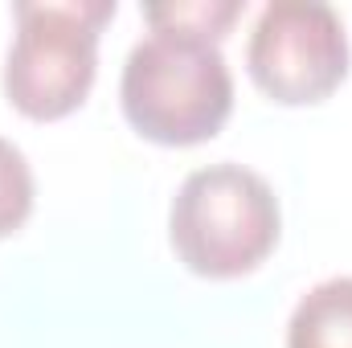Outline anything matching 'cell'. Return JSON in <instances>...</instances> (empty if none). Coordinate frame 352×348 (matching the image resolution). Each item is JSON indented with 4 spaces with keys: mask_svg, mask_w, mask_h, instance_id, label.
<instances>
[{
    "mask_svg": "<svg viewBox=\"0 0 352 348\" xmlns=\"http://www.w3.org/2000/svg\"><path fill=\"white\" fill-rule=\"evenodd\" d=\"M119 102L144 140L192 148L226 127L234 111V74L217 41L152 29V37L135 41L123 62Z\"/></svg>",
    "mask_w": 352,
    "mask_h": 348,
    "instance_id": "1",
    "label": "cell"
},
{
    "mask_svg": "<svg viewBox=\"0 0 352 348\" xmlns=\"http://www.w3.org/2000/svg\"><path fill=\"white\" fill-rule=\"evenodd\" d=\"M278 197L242 164H209L184 176L173 197L168 238L176 259L201 279H238L278 246Z\"/></svg>",
    "mask_w": 352,
    "mask_h": 348,
    "instance_id": "2",
    "label": "cell"
},
{
    "mask_svg": "<svg viewBox=\"0 0 352 348\" xmlns=\"http://www.w3.org/2000/svg\"><path fill=\"white\" fill-rule=\"evenodd\" d=\"M12 17L16 37L4 62V98L25 119H66L94 87L98 33L115 17V0H21Z\"/></svg>",
    "mask_w": 352,
    "mask_h": 348,
    "instance_id": "3",
    "label": "cell"
},
{
    "mask_svg": "<svg viewBox=\"0 0 352 348\" xmlns=\"http://www.w3.org/2000/svg\"><path fill=\"white\" fill-rule=\"evenodd\" d=\"M246 70L283 107L324 102L349 74V37L336 8L324 0L266 4L246 41Z\"/></svg>",
    "mask_w": 352,
    "mask_h": 348,
    "instance_id": "4",
    "label": "cell"
},
{
    "mask_svg": "<svg viewBox=\"0 0 352 348\" xmlns=\"http://www.w3.org/2000/svg\"><path fill=\"white\" fill-rule=\"evenodd\" d=\"M287 348H352V274L316 283L295 303Z\"/></svg>",
    "mask_w": 352,
    "mask_h": 348,
    "instance_id": "5",
    "label": "cell"
},
{
    "mask_svg": "<svg viewBox=\"0 0 352 348\" xmlns=\"http://www.w3.org/2000/svg\"><path fill=\"white\" fill-rule=\"evenodd\" d=\"M242 17L238 0H173V4H148L144 21L160 33H197L209 41H221L230 25Z\"/></svg>",
    "mask_w": 352,
    "mask_h": 348,
    "instance_id": "6",
    "label": "cell"
},
{
    "mask_svg": "<svg viewBox=\"0 0 352 348\" xmlns=\"http://www.w3.org/2000/svg\"><path fill=\"white\" fill-rule=\"evenodd\" d=\"M33 213V168L25 152L0 135V238L16 234Z\"/></svg>",
    "mask_w": 352,
    "mask_h": 348,
    "instance_id": "7",
    "label": "cell"
}]
</instances>
